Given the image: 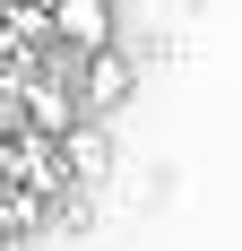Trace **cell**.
Masks as SVG:
<instances>
[{"label":"cell","instance_id":"6da1fadb","mask_svg":"<svg viewBox=\"0 0 242 251\" xmlns=\"http://www.w3.org/2000/svg\"><path fill=\"white\" fill-rule=\"evenodd\" d=\"M61 174H70V182H87V191H104V182H113V130H104L96 113H87L70 139H61Z\"/></svg>","mask_w":242,"mask_h":251},{"label":"cell","instance_id":"7a4b0ae2","mask_svg":"<svg viewBox=\"0 0 242 251\" xmlns=\"http://www.w3.org/2000/svg\"><path fill=\"white\" fill-rule=\"evenodd\" d=\"M52 44L113 52V0H52Z\"/></svg>","mask_w":242,"mask_h":251},{"label":"cell","instance_id":"3957f363","mask_svg":"<svg viewBox=\"0 0 242 251\" xmlns=\"http://www.w3.org/2000/svg\"><path fill=\"white\" fill-rule=\"evenodd\" d=\"M130 87H139V61H130V52H87V113H96V122L130 96Z\"/></svg>","mask_w":242,"mask_h":251}]
</instances>
